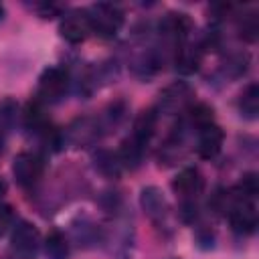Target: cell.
Wrapping results in <instances>:
<instances>
[{
	"label": "cell",
	"instance_id": "obj_1",
	"mask_svg": "<svg viewBox=\"0 0 259 259\" xmlns=\"http://www.w3.org/2000/svg\"><path fill=\"white\" fill-rule=\"evenodd\" d=\"M87 20H89V28L93 34L101 36V38H111L119 32V28L123 26V12L117 4L111 2H97L91 4L87 10Z\"/></svg>",
	"mask_w": 259,
	"mask_h": 259
},
{
	"label": "cell",
	"instance_id": "obj_21",
	"mask_svg": "<svg viewBox=\"0 0 259 259\" xmlns=\"http://www.w3.org/2000/svg\"><path fill=\"white\" fill-rule=\"evenodd\" d=\"M247 69H249V55H247V53H237V55H233V57L227 61V65H225V73H227L229 77H233V79L245 75Z\"/></svg>",
	"mask_w": 259,
	"mask_h": 259
},
{
	"label": "cell",
	"instance_id": "obj_29",
	"mask_svg": "<svg viewBox=\"0 0 259 259\" xmlns=\"http://www.w3.org/2000/svg\"><path fill=\"white\" fill-rule=\"evenodd\" d=\"M0 18H2V6H0Z\"/></svg>",
	"mask_w": 259,
	"mask_h": 259
},
{
	"label": "cell",
	"instance_id": "obj_7",
	"mask_svg": "<svg viewBox=\"0 0 259 259\" xmlns=\"http://www.w3.org/2000/svg\"><path fill=\"white\" fill-rule=\"evenodd\" d=\"M59 32L71 45L83 42L91 34L85 10H69V12H65L63 18H61V24H59Z\"/></svg>",
	"mask_w": 259,
	"mask_h": 259
},
{
	"label": "cell",
	"instance_id": "obj_15",
	"mask_svg": "<svg viewBox=\"0 0 259 259\" xmlns=\"http://www.w3.org/2000/svg\"><path fill=\"white\" fill-rule=\"evenodd\" d=\"M42 249L47 259H69V253H71L69 241L61 231H51L42 243Z\"/></svg>",
	"mask_w": 259,
	"mask_h": 259
},
{
	"label": "cell",
	"instance_id": "obj_20",
	"mask_svg": "<svg viewBox=\"0 0 259 259\" xmlns=\"http://www.w3.org/2000/svg\"><path fill=\"white\" fill-rule=\"evenodd\" d=\"M16 117H18V103L10 97L0 99V134L2 136L14 127Z\"/></svg>",
	"mask_w": 259,
	"mask_h": 259
},
{
	"label": "cell",
	"instance_id": "obj_25",
	"mask_svg": "<svg viewBox=\"0 0 259 259\" xmlns=\"http://www.w3.org/2000/svg\"><path fill=\"white\" fill-rule=\"evenodd\" d=\"M196 243L202 247V249H210L214 245V235L208 227H198L196 229Z\"/></svg>",
	"mask_w": 259,
	"mask_h": 259
},
{
	"label": "cell",
	"instance_id": "obj_8",
	"mask_svg": "<svg viewBox=\"0 0 259 259\" xmlns=\"http://www.w3.org/2000/svg\"><path fill=\"white\" fill-rule=\"evenodd\" d=\"M140 204H142L144 212L148 214V219L154 225L160 227V225L166 223L170 206H168V200H166V196H164V192L160 188H156V186L142 188V192H140Z\"/></svg>",
	"mask_w": 259,
	"mask_h": 259
},
{
	"label": "cell",
	"instance_id": "obj_18",
	"mask_svg": "<svg viewBox=\"0 0 259 259\" xmlns=\"http://www.w3.org/2000/svg\"><path fill=\"white\" fill-rule=\"evenodd\" d=\"M186 119L190 127H196V132L204 125L214 123V109L206 103H194L186 109Z\"/></svg>",
	"mask_w": 259,
	"mask_h": 259
},
{
	"label": "cell",
	"instance_id": "obj_22",
	"mask_svg": "<svg viewBox=\"0 0 259 259\" xmlns=\"http://www.w3.org/2000/svg\"><path fill=\"white\" fill-rule=\"evenodd\" d=\"M178 214L184 223H194L196 217H198V204L196 200H182L180 202V208H178Z\"/></svg>",
	"mask_w": 259,
	"mask_h": 259
},
{
	"label": "cell",
	"instance_id": "obj_24",
	"mask_svg": "<svg viewBox=\"0 0 259 259\" xmlns=\"http://www.w3.org/2000/svg\"><path fill=\"white\" fill-rule=\"evenodd\" d=\"M32 8L36 10V14L40 18H53V16H59L61 14V6L59 4H53V2H40V4H34Z\"/></svg>",
	"mask_w": 259,
	"mask_h": 259
},
{
	"label": "cell",
	"instance_id": "obj_9",
	"mask_svg": "<svg viewBox=\"0 0 259 259\" xmlns=\"http://www.w3.org/2000/svg\"><path fill=\"white\" fill-rule=\"evenodd\" d=\"M202 184L204 180L196 168H184L172 180V190L180 196V200H196V196L202 192Z\"/></svg>",
	"mask_w": 259,
	"mask_h": 259
},
{
	"label": "cell",
	"instance_id": "obj_11",
	"mask_svg": "<svg viewBox=\"0 0 259 259\" xmlns=\"http://www.w3.org/2000/svg\"><path fill=\"white\" fill-rule=\"evenodd\" d=\"M172 59H174V65H176V71L182 73V75H190L198 69L200 65V59H202V45H192L190 40H184L180 42L174 53H172Z\"/></svg>",
	"mask_w": 259,
	"mask_h": 259
},
{
	"label": "cell",
	"instance_id": "obj_4",
	"mask_svg": "<svg viewBox=\"0 0 259 259\" xmlns=\"http://www.w3.org/2000/svg\"><path fill=\"white\" fill-rule=\"evenodd\" d=\"M45 172V160L40 154L36 152H22L14 158V164H12V174L18 182V186L22 188H30L34 186L40 176Z\"/></svg>",
	"mask_w": 259,
	"mask_h": 259
},
{
	"label": "cell",
	"instance_id": "obj_23",
	"mask_svg": "<svg viewBox=\"0 0 259 259\" xmlns=\"http://www.w3.org/2000/svg\"><path fill=\"white\" fill-rule=\"evenodd\" d=\"M14 223V210L10 204L0 202V237H4Z\"/></svg>",
	"mask_w": 259,
	"mask_h": 259
},
{
	"label": "cell",
	"instance_id": "obj_10",
	"mask_svg": "<svg viewBox=\"0 0 259 259\" xmlns=\"http://www.w3.org/2000/svg\"><path fill=\"white\" fill-rule=\"evenodd\" d=\"M223 142H225V134L217 123L204 125L198 130V142H196V152L202 160H212L219 156V152L223 150Z\"/></svg>",
	"mask_w": 259,
	"mask_h": 259
},
{
	"label": "cell",
	"instance_id": "obj_27",
	"mask_svg": "<svg viewBox=\"0 0 259 259\" xmlns=\"http://www.w3.org/2000/svg\"><path fill=\"white\" fill-rule=\"evenodd\" d=\"M6 192V184H4V180H0V196Z\"/></svg>",
	"mask_w": 259,
	"mask_h": 259
},
{
	"label": "cell",
	"instance_id": "obj_28",
	"mask_svg": "<svg viewBox=\"0 0 259 259\" xmlns=\"http://www.w3.org/2000/svg\"><path fill=\"white\" fill-rule=\"evenodd\" d=\"M2 146H4V136L0 134V154H2Z\"/></svg>",
	"mask_w": 259,
	"mask_h": 259
},
{
	"label": "cell",
	"instance_id": "obj_3",
	"mask_svg": "<svg viewBox=\"0 0 259 259\" xmlns=\"http://www.w3.org/2000/svg\"><path fill=\"white\" fill-rule=\"evenodd\" d=\"M192 99H194V89L184 81H176L160 93L156 111L166 113V115H178V113H184L192 105Z\"/></svg>",
	"mask_w": 259,
	"mask_h": 259
},
{
	"label": "cell",
	"instance_id": "obj_2",
	"mask_svg": "<svg viewBox=\"0 0 259 259\" xmlns=\"http://www.w3.org/2000/svg\"><path fill=\"white\" fill-rule=\"evenodd\" d=\"M69 89V73L61 67H47L36 85V101L42 105L59 103Z\"/></svg>",
	"mask_w": 259,
	"mask_h": 259
},
{
	"label": "cell",
	"instance_id": "obj_12",
	"mask_svg": "<svg viewBox=\"0 0 259 259\" xmlns=\"http://www.w3.org/2000/svg\"><path fill=\"white\" fill-rule=\"evenodd\" d=\"M99 121L85 117V119H77L71 127H67V132L63 134V142L67 140L73 146H83V144H91L93 140H97L99 136Z\"/></svg>",
	"mask_w": 259,
	"mask_h": 259
},
{
	"label": "cell",
	"instance_id": "obj_14",
	"mask_svg": "<svg viewBox=\"0 0 259 259\" xmlns=\"http://www.w3.org/2000/svg\"><path fill=\"white\" fill-rule=\"evenodd\" d=\"M93 164H95V170L105 178H117L123 170L117 152H111V150H99L93 156Z\"/></svg>",
	"mask_w": 259,
	"mask_h": 259
},
{
	"label": "cell",
	"instance_id": "obj_13",
	"mask_svg": "<svg viewBox=\"0 0 259 259\" xmlns=\"http://www.w3.org/2000/svg\"><path fill=\"white\" fill-rule=\"evenodd\" d=\"M144 152H146V144L140 142L136 136H127L121 142V148H119L117 156H119V162H121L123 168L136 170V168H140V164L144 160Z\"/></svg>",
	"mask_w": 259,
	"mask_h": 259
},
{
	"label": "cell",
	"instance_id": "obj_17",
	"mask_svg": "<svg viewBox=\"0 0 259 259\" xmlns=\"http://www.w3.org/2000/svg\"><path fill=\"white\" fill-rule=\"evenodd\" d=\"M239 111L247 119H255L259 115V85L251 83L239 97Z\"/></svg>",
	"mask_w": 259,
	"mask_h": 259
},
{
	"label": "cell",
	"instance_id": "obj_6",
	"mask_svg": "<svg viewBox=\"0 0 259 259\" xmlns=\"http://www.w3.org/2000/svg\"><path fill=\"white\" fill-rule=\"evenodd\" d=\"M10 245H12V251L14 253H22V255H30L34 257V253L40 249L42 245V237H40V231L28 223V221H20L14 231H12V237H10Z\"/></svg>",
	"mask_w": 259,
	"mask_h": 259
},
{
	"label": "cell",
	"instance_id": "obj_19",
	"mask_svg": "<svg viewBox=\"0 0 259 259\" xmlns=\"http://www.w3.org/2000/svg\"><path fill=\"white\" fill-rule=\"evenodd\" d=\"M235 200H255L259 194V178L255 172H249L241 178V182L231 190Z\"/></svg>",
	"mask_w": 259,
	"mask_h": 259
},
{
	"label": "cell",
	"instance_id": "obj_5",
	"mask_svg": "<svg viewBox=\"0 0 259 259\" xmlns=\"http://www.w3.org/2000/svg\"><path fill=\"white\" fill-rule=\"evenodd\" d=\"M229 223L237 235H251L257 229V204L255 200H235L229 208Z\"/></svg>",
	"mask_w": 259,
	"mask_h": 259
},
{
	"label": "cell",
	"instance_id": "obj_26",
	"mask_svg": "<svg viewBox=\"0 0 259 259\" xmlns=\"http://www.w3.org/2000/svg\"><path fill=\"white\" fill-rule=\"evenodd\" d=\"M6 259H34V257H30V255H22V253H14V251H12V255H8Z\"/></svg>",
	"mask_w": 259,
	"mask_h": 259
},
{
	"label": "cell",
	"instance_id": "obj_16",
	"mask_svg": "<svg viewBox=\"0 0 259 259\" xmlns=\"http://www.w3.org/2000/svg\"><path fill=\"white\" fill-rule=\"evenodd\" d=\"M156 125H158V111L156 109H148V111H142L136 121H134V132L132 136H136L140 142L148 144L150 138L154 136L156 132Z\"/></svg>",
	"mask_w": 259,
	"mask_h": 259
}]
</instances>
